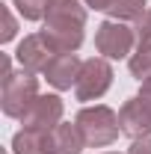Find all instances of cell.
<instances>
[{
	"instance_id": "1",
	"label": "cell",
	"mask_w": 151,
	"mask_h": 154,
	"mask_svg": "<svg viewBox=\"0 0 151 154\" xmlns=\"http://www.w3.org/2000/svg\"><path fill=\"white\" fill-rule=\"evenodd\" d=\"M86 30V6L80 0H51L42 36L57 54H74L83 45Z\"/></svg>"
},
{
	"instance_id": "13",
	"label": "cell",
	"mask_w": 151,
	"mask_h": 154,
	"mask_svg": "<svg viewBox=\"0 0 151 154\" xmlns=\"http://www.w3.org/2000/svg\"><path fill=\"white\" fill-rule=\"evenodd\" d=\"M128 65H131V74L136 77L139 83H142L145 77H151V45H139Z\"/></svg>"
},
{
	"instance_id": "3",
	"label": "cell",
	"mask_w": 151,
	"mask_h": 154,
	"mask_svg": "<svg viewBox=\"0 0 151 154\" xmlns=\"http://www.w3.org/2000/svg\"><path fill=\"white\" fill-rule=\"evenodd\" d=\"M36 95H39V77L33 71H27V68L9 71L0 86V110L9 119H21L24 110L36 101Z\"/></svg>"
},
{
	"instance_id": "17",
	"label": "cell",
	"mask_w": 151,
	"mask_h": 154,
	"mask_svg": "<svg viewBox=\"0 0 151 154\" xmlns=\"http://www.w3.org/2000/svg\"><path fill=\"white\" fill-rule=\"evenodd\" d=\"M139 101H142V107H145V110H148V116H151V77H145V80H142V89H139Z\"/></svg>"
},
{
	"instance_id": "20",
	"label": "cell",
	"mask_w": 151,
	"mask_h": 154,
	"mask_svg": "<svg viewBox=\"0 0 151 154\" xmlns=\"http://www.w3.org/2000/svg\"><path fill=\"white\" fill-rule=\"evenodd\" d=\"M107 154H119V151H107Z\"/></svg>"
},
{
	"instance_id": "19",
	"label": "cell",
	"mask_w": 151,
	"mask_h": 154,
	"mask_svg": "<svg viewBox=\"0 0 151 154\" xmlns=\"http://www.w3.org/2000/svg\"><path fill=\"white\" fill-rule=\"evenodd\" d=\"M83 3H86V6H89V9H95V12H107V9H110V3H113V0H83Z\"/></svg>"
},
{
	"instance_id": "9",
	"label": "cell",
	"mask_w": 151,
	"mask_h": 154,
	"mask_svg": "<svg viewBox=\"0 0 151 154\" xmlns=\"http://www.w3.org/2000/svg\"><path fill=\"white\" fill-rule=\"evenodd\" d=\"M119 125H122V134L131 136V139H142L151 136V116L142 107L139 98H128L119 110Z\"/></svg>"
},
{
	"instance_id": "8",
	"label": "cell",
	"mask_w": 151,
	"mask_h": 154,
	"mask_svg": "<svg viewBox=\"0 0 151 154\" xmlns=\"http://www.w3.org/2000/svg\"><path fill=\"white\" fill-rule=\"evenodd\" d=\"M80 68H83V59L77 57V54H57V57L48 62V68L42 71V77H45L54 89L65 92V89L77 86Z\"/></svg>"
},
{
	"instance_id": "5",
	"label": "cell",
	"mask_w": 151,
	"mask_h": 154,
	"mask_svg": "<svg viewBox=\"0 0 151 154\" xmlns=\"http://www.w3.org/2000/svg\"><path fill=\"white\" fill-rule=\"evenodd\" d=\"M133 42H136V33L125 21L110 18L95 30V48L104 59H125L133 51Z\"/></svg>"
},
{
	"instance_id": "15",
	"label": "cell",
	"mask_w": 151,
	"mask_h": 154,
	"mask_svg": "<svg viewBox=\"0 0 151 154\" xmlns=\"http://www.w3.org/2000/svg\"><path fill=\"white\" fill-rule=\"evenodd\" d=\"M133 33H136V42L139 45H151V6L133 21Z\"/></svg>"
},
{
	"instance_id": "10",
	"label": "cell",
	"mask_w": 151,
	"mask_h": 154,
	"mask_svg": "<svg viewBox=\"0 0 151 154\" xmlns=\"http://www.w3.org/2000/svg\"><path fill=\"white\" fill-rule=\"evenodd\" d=\"M45 145H48V154H80L86 142L77 131V125L59 122L57 128H51L45 134Z\"/></svg>"
},
{
	"instance_id": "6",
	"label": "cell",
	"mask_w": 151,
	"mask_h": 154,
	"mask_svg": "<svg viewBox=\"0 0 151 154\" xmlns=\"http://www.w3.org/2000/svg\"><path fill=\"white\" fill-rule=\"evenodd\" d=\"M62 98L59 95H36V101L24 110L21 125L27 131H51L62 122Z\"/></svg>"
},
{
	"instance_id": "12",
	"label": "cell",
	"mask_w": 151,
	"mask_h": 154,
	"mask_svg": "<svg viewBox=\"0 0 151 154\" xmlns=\"http://www.w3.org/2000/svg\"><path fill=\"white\" fill-rule=\"evenodd\" d=\"M145 9H148L145 0H113L110 9H107V15L113 21H136Z\"/></svg>"
},
{
	"instance_id": "7",
	"label": "cell",
	"mask_w": 151,
	"mask_h": 154,
	"mask_svg": "<svg viewBox=\"0 0 151 154\" xmlns=\"http://www.w3.org/2000/svg\"><path fill=\"white\" fill-rule=\"evenodd\" d=\"M54 57H57V51L48 45V38L42 36V33L27 36V38L18 45V51H15L18 65H21V68H27V71H33V74H42Z\"/></svg>"
},
{
	"instance_id": "14",
	"label": "cell",
	"mask_w": 151,
	"mask_h": 154,
	"mask_svg": "<svg viewBox=\"0 0 151 154\" xmlns=\"http://www.w3.org/2000/svg\"><path fill=\"white\" fill-rule=\"evenodd\" d=\"M12 3H15V9L21 12L24 21H45L51 0H12Z\"/></svg>"
},
{
	"instance_id": "11",
	"label": "cell",
	"mask_w": 151,
	"mask_h": 154,
	"mask_svg": "<svg viewBox=\"0 0 151 154\" xmlns=\"http://www.w3.org/2000/svg\"><path fill=\"white\" fill-rule=\"evenodd\" d=\"M45 134L48 131H27V128H21L18 134L12 136V154H48Z\"/></svg>"
},
{
	"instance_id": "16",
	"label": "cell",
	"mask_w": 151,
	"mask_h": 154,
	"mask_svg": "<svg viewBox=\"0 0 151 154\" xmlns=\"http://www.w3.org/2000/svg\"><path fill=\"white\" fill-rule=\"evenodd\" d=\"M15 33H18V24H15V18H12L9 6H3V33H0V42H3V45H6V42H12Z\"/></svg>"
},
{
	"instance_id": "4",
	"label": "cell",
	"mask_w": 151,
	"mask_h": 154,
	"mask_svg": "<svg viewBox=\"0 0 151 154\" xmlns=\"http://www.w3.org/2000/svg\"><path fill=\"white\" fill-rule=\"evenodd\" d=\"M110 86H113L110 59H104V57L83 59V68H80V77H77V86H74L77 101H98V98L107 95Z\"/></svg>"
},
{
	"instance_id": "2",
	"label": "cell",
	"mask_w": 151,
	"mask_h": 154,
	"mask_svg": "<svg viewBox=\"0 0 151 154\" xmlns=\"http://www.w3.org/2000/svg\"><path fill=\"white\" fill-rule=\"evenodd\" d=\"M77 131L83 136L86 145L92 148H104V145H113L119 134H122V125H119V116L104 107V104H95V107H83L74 119Z\"/></svg>"
},
{
	"instance_id": "18",
	"label": "cell",
	"mask_w": 151,
	"mask_h": 154,
	"mask_svg": "<svg viewBox=\"0 0 151 154\" xmlns=\"http://www.w3.org/2000/svg\"><path fill=\"white\" fill-rule=\"evenodd\" d=\"M131 154H151V136H142V139H133Z\"/></svg>"
}]
</instances>
